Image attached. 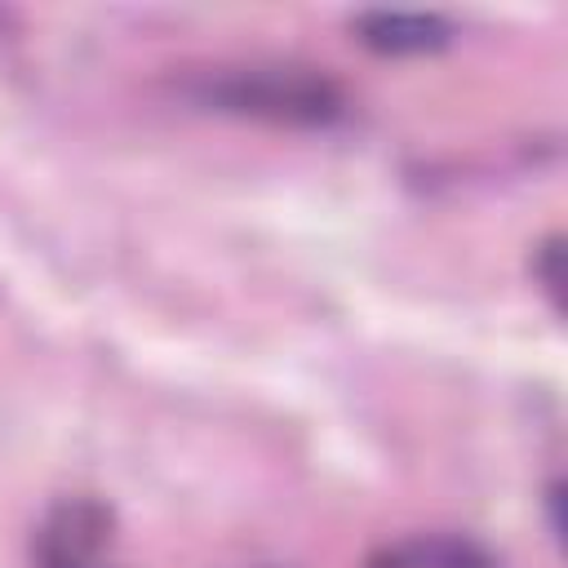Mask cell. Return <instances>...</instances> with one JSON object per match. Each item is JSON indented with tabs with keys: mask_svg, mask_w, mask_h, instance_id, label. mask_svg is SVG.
<instances>
[{
	"mask_svg": "<svg viewBox=\"0 0 568 568\" xmlns=\"http://www.w3.org/2000/svg\"><path fill=\"white\" fill-rule=\"evenodd\" d=\"M355 27H359V40L377 53H430L448 44V22L439 13L377 9V13H364Z\"/></svg>",
	"mask_w": 568,
	"mask_h": 568,
	"instance_id": "277c9868",
	"label": "cell"
},
{
	"mask_svg": "<svg viewBox=\"0 0 568 568\" xmlns=\"http://www.w3.org/2000/svg\"><path fill=\"white\" fill-rule=\"evenodd\" d=\"M106 546L111 510L93 497H67L36 528V568H102Z\"/></svg>",
	"mask_w": 568,
	"mask_h": 568,
	"instance_id": "7a4b0ae2",
	"label": "cell"
},
{
	"mask_svg": "<svg viewBox=\"0 0 568 568\" xmlns=\"http://www.w3.org/2000/svg\"><path fill=\"white\" fill-rule=\"evenodd\" d=\"M364 568H497L493 555L462 532H413L399 541H386L368 555Z\"/></svg>",
	"mask_w": 568,
	"mask_h": 568,
	"instance_id": "3957f363",
	"label": "cell"
},
{
	"mask_svg": "<svg viewBox=\"0 0 568 568\" xmlns=\"http://www.w3.org/2000/svg\"><path fill=\"white\" fill-rule=\"evenodd\" d=\"M217 102H226L231 111H253V115H271V120H328L342 102L337 89L320 75L306 71H235L222 80Z\"/></svg>",
	"mask_w": 568,
	"mask_h": 568,
	"instance_id": "6da1fadb",
	"label": "cell"
}]
</instances>
